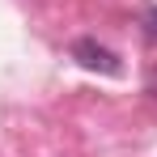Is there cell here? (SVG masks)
Wrapping results in <instances>:
<instances>
[{
	"mask_svg": "<svg viewBox=\"0 0 157 157\" xmlns=\"http://www.w3.org/2000/svg\"><path fill=\"white\" fill-rule=\"evenodd\" d=\"M72 55H77L85 68H94V72H119V64H115V55L106 51V47H98L94 38H81L77 47H72Z\"/></svg>",
	"mask_w": 157,
	"mask_h": 157,
	"instance_id": "6da1fadb",
	"label": "cell"
},
{
	"mask_svg": "<svg viewBox=\"0 0 157 157\" xmlns=\"http://www.w3.org/2000/svg\"><path fill=\"white\" fill-rule=\"evenodd\" d=\"M153 21H157V13H153Z\"/></svg>",
	"mask_w": 157,
	"mask_h": 157,
	"instance_id": "7a4b0ae2",
	"label": "cell"
}]
</instances>
